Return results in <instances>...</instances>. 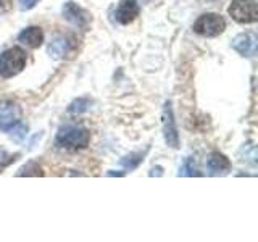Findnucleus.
<instances>
[{"label":"nucleus","mask_w":258,"mask_h":242,"mask_svg":"<svg viewBox=\"0 0 258 242\" xmlns=\"http://www.w3.org/2000/svg\"><path fill=\"white\" fill-rule=\"evenodd\" d=\"M47 52H48V55H50L52 58H55V60L63 58V56L70 52V42H68V39L64 37V36L55 37V39L52 40V42L48 44Z\"/></svg>","instance_id":"12"},{"label":"nucleus","mask_w":258,"mask_h":242,"mask_svg":"<svg viewBox=\"0 0 258 242\" xmlns=\"http://www.w3.org/2000/svg\"><path fill=\"white\" fill-rule=\"evenodd\" d=\"M163 133H165V141L169 147L177 149L179 147V136H177V129L174 123V116H173V108L171 103L166 102L163 107Z\"/></svg>","instance_id":"7"},{"label":"nucleus","mask_w":258,"mask_h":242,"mask_svg":"<svg viewBox=\"0 0 258 242\" xmlns=\"http://www.w3.org/2000/svg\"><path fill=\"white\" fill-rule=\"evenodd\" d=\"M226 28V23L220 15L216 13H205L197 18L194 23V31L204 37H216L220 36Z\"/></svg>","instance_id":"3"},{"label":"nucleus","mask_w":258,"mask_h":242,"mask_svg":"<svg viewBox=\"0 0 258 242\" xmlns=\"http://www.w3.org/2000/svg\"><path fill=\"white\" fill-rule=\"evenodd\" d=\"M91 141V133L86 128L81 126H63L55 137V144L60 149L67 150H78V149H86Z\"/></svg>","instance_id":"1"},{"label":"nucleus","mask_w":258,"mask_h":242,"mask_svg":"<svg viewBox=\"0 0 258 242\" xmlns=\"http://www.w3.org/2000/svg\"><path fill=\"white\" fill-rule=\"evenodd\" d=\"M232 48L239 52L242 56H252L256 53V37L252 32H244L239 34L232 40Z\"/></svg>","instance_id":"8"},{"label":"nucleus","mask_w":258,"mask_h":242,"mask_svg":"<svg viewBox=\"0 0 258 242\" xmlns=\"http://www.w3.org/2000/svg\"><path fill=\"white\" fill-rule=\"evenodd\" d=\"M142 160H144V153H131L129 157H124L123 160H121V165L127 169H134Z\"/></svg>","instance_id":"14"},{"label":"nucleus","mask_w":258,"mask_h":242,"mask_svg":"<svg viewBox=\"0 0 258 242\" xmlns=\"http://www.w3.org/2000/svg\"><path fill=\"white\" fill-rule=\"evenodd\" d=\"M197 169H196V165H194V160L192 158H189L187 161L184 163V166H182V169H181V176H199V173H196Z\"/></svg>","instance_id":"16"},{"label":"nucleus","mask_w":258,"mask_h":242,"mask_svg":"<svg viewBox=\"0 0 258 242\" xmlns=\"http://www.w3.org/2000/svg\"><path fill=\"white\" fill-rule=\"evenodd\" d=\"M89 105H91V102H89L87 99H78L70 105L68 111L73 113V115H79V113H83L89 108Z\"/></svg>","instance_id":"15"},{"label":"nucleus","mask_w":258,"mask_h":242,"mask_svg":"<svg viewBox=\"0 0 258 242\" xmlns=\"http://www.w3.org/2000/svg\"><path fill=\"white\" fill-rule=\"evenodd\" d=\"M42 169H40V166L37 163H34V161H29L28 165H24L18 173H16V176H42Z\"/></svg>","instance_id":"13"},{"label":"nucleus","mask_w":258,"mask_h":242,"mask_svg":"<svg viewBox=\"0 0 258 242\" xmlns=\"http://www.w3.org/2000/svg\"><path fill=\"white\" fill-rule=\"evenodd\" d=\"M37 2H39V0H18L21 10H31V8L34 7Z\"/></svg>","instance_id":"18"},{"label":"nucleus","mask_w":258,"mask_h":242,"mask_svg":"<svg viewBox=\"0 0 258 242\" xmlns=\"http://www.w3.org/2000/svg\"><path fill=\"white\" fill-rule=\"evenodd\" d=\"M63 18L79 29H87L89 24H91V15L75 2H68L63 5Z\"/></svg>","instance_id":"6"},{"label":"nucleus","mask_w":258,"mask_h":242,"mask_svg":"<svg viewBox=\"0 0 258 242\" xmlns=\"http://www.w3.org/2000/svg\"><path fill=\"white\" fill-rule=\"evenodd\" d=\"M207 168H208V173L212 176H220L229 171L231 163L224 155H221V153L213 152L207 160Z\"/></svg>","instance_id":"10"},{"label":"nucleus","mask_w":258,"mask_h":242,"mask_svg":"<svg viewBox=\"0 0 258 242\" xmlns=\"http://www.w3.org/2000/svg\"><path fill=\"white\" fill-rule=\"evenodd\" d=\"M26 133H28V126H24V125H21V123H18L16 125L13 129H12V136L15 137L16 141H21L24 136H26Z\"/></svg>","instance_id":"17"},{"label":"nucleus","mask_w":258,"mask_h":242,"mask_svg":"<svg viewBox=\"0 0 258 242\" xmlns=\"http://www.w3.org/2000/svg\"><path fill=\"white\" fill-rule=\"evenodd\" d=\"M26 67V52L21 47H12L0 55V76L13 78Z\"/></svg>","instance_id":"2"},{"label":"nucleus","mask_w":258,"mask_h":242,"mask_svg":"<svg viewBox=\"0 0 258 242\" xmlns=\"http://www.w3.org/2000/svg\"><path fill=\"white\" fill-rule=\"evenodd\" d=\"M228 13L234 21L240 24H250L258 20L255 0H232Z\"/></svg>","instance_id":"4"},{"label":"nucleus","mask_w":258,"mask_h":242,"mask_svg":"<svg viewBox=\"0 0 258 242\" xmlns=\"http://www.w3.org/2000/svg\"><path fill=\"white\" fill-rule=\"evenodd\" d=\"M18 40L21 44L28 45L31 48H37L42 45L44 42V32L37 26H29L26 29H23L18 36Z\"/></svg>","instance_id":"11"},{"label":"nucleus","mask_w":258,"mask_h":242,"mask_svg":"<svg viewBox=\"0 0 258 242\" xmlns=\"http://www.w3.org/2000/svg\"><path fill=\"white\" fill-rule=\"evenodd\" d=\"M21 108L12 100L0 102V131L10 133L12 129L20 123Z\"/></svg>","instance_id":"5"},{"label":"nucleus","mask_w":258,"mask_h":242,"mask_svg":"<svg viewBox=\"0 0 258 242\" xmlns=\"http://www.w3.org/2000/svg\"><path fill=\"white\" fill-rule=\"evenodd\" d=\"M139 12H141V8L137 5L136 0H123L116 8V13H115L116 21L121 24H129L139 16Z\"/></svg>","instance_id":"9"}]
</instances>
